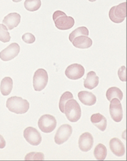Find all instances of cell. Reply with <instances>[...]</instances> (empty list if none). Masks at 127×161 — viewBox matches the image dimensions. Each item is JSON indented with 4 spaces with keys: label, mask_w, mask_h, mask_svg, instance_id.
Listing matches in <instances>:
<instances>
[{
    "label": "cell",
    "mask_w": 127,
    "mask_h": 161,
    "mask_svg": "<svg viewBox=\"0 0 127 161\" xmlns=\"http://www.w3.org/2000/svg\"><path fill=\"white\" fill-rule=\"evenodd\" d=\"M6 108L14 113L25 114L29 110V103L27 100L23 99L20 97L13 96L7 99Z\"/></svg>",
    "instance_id": "1"
},
{
    "label": "cell",
    "mask_w": 127,
    "mask_h": 161,
    "mask_svg": "<svg viewBox=\"0 0 127 161\" xmlns=\"http://www.w3.org/2000/svg\"><path fill=\"white\" fill-rule=\"evenodd\" d=\"M53 21L56 27L60 30H67L71 29L75 24V20L71 16H68L64 12L57 10L53 13Z\"/></svg>",
    "instance_id": "2"
},
{
    "label": "cell",
    "mask_w": 127,
    "mask_h": 161,
    "mask_svg": "<svg viewBox=\"0 0 127 161\" xmlns=\"http://www.w3.org/2000/svg\"><path fill=\"white\" fill-rule=\"evenodd\" d=\"M64 113L67 119L71 122H76L81 118L82 112L79 104L74 98L67 101L65 105Z\"/></svg>",
    "instance_id": "3"
},
{
    "label": "cell",
    "mask_w": 127,
    "mask_h": 161,
    "mask_svg": "<svg viewBox=\"0 0 127 161\" xmlns=\"http://www.w3.org/2000/svg\"><path fill=\"white\" fill-rule=\"evenodd\" d=\"M109 16L111 21L115 23L123 22L126 17V3L124 2L118 6H113L109 10Z\"/></svg>",
    "instance_id": "4"
},
{
    "label": "cell",
    "mask_w": 127,
    "mask_h": 161,
    "mask_svg": "<svg viewBox=\"0 0 127 161\" xmlns=\"http://www.w3.org/2000/svg\"><path fill=\"white\" fill-rule=\"evenodd\" d=\"M49 80L48 74L46 70L39 68L35 72L33 76V88L36 92L43 91L46 87Z\"/></svg>",
    "instance_id": "5"
},
{
    "label": "cell",
    "mask_w": 127,
    "mask_h": 161,
    "mask_svg": "<svg viewBox=\"0 0 127 161\" xmlns=\"http://www.w3.org/2000/svg\"><path fill=\"white\" fill-rule=\"evenodd\" d=\"M57 122L56 118L51 115H43L39 118L38 122L39 130L45 133L52 132L56 129Z\"/></svg>",
    "instance_id": "6"
},
{
    "label": "cell",
    "mask_w": 127,
    "mask_h": 161,
    "mask_svg": "<svg viewBox=\"0 0 127 161\" xmlns=\"http://www.w3.org/2000/svg\"><path fill=\"white\" fill-rule=\"evenodd\" d=\"M72 132H73V128L71 125H68V124L62 125L55 135V142L58 145L64 143L71 136Z\"/></svg>",
    "instance_id": "7"
},
{
    "label": "cell",
    "mask_w": 127,
    "mask_h": 161,
    "mask_svg": "<svg viewBox=\"0 0 127 161\" xmlns=\"http://www.w3.org/2000/svg\"><path fill=\"white\" fill-rule=\"evenodd\" d=\"M109 113L111 118L116 122H121L123 119V107H122L121 102L118 98H113L110 101Z\"/></svg>",
    "instance_id": "8"
},
{
    "label": "cell",
    "mask_w": 127,
    "mask_h": 161,
    "mask_svg": "<svg viewBox=\"0 0 127 161\" xmlns=\"http://www.w3.org/2000/svg\"><path fill=\"white\" fill-rule=\"evenodd\" d=\"M19 52V45L16 43H13L0 52V58L3 61H9L18 56Z\"/></svg>",
    "instance_id": "9"
},
{
    "label": "cell",
    "mask_w": 127,
    "mask_h": 161,
    "mask_svg": "<svg viewBox=\"0 0 127 161\" xmlns=\"http://www.w3.org/2000/svg\"><path fill=\"white\" fill-rule=\"evenodd\" d=\"M23 136L32 146H38L42 142V136L39 132L33 127H27L23 132Z\"/></svg>",
    "instance_id": "10"
},
{
    "label": "cell",
    "mask_w": 127,
    "mask_h": 161,
    "mask_svg": "<svg viewBox=\"0 0 127 161\" xmlns=\"http://www.w3.org/2000/svg\"><path fill=\"white\" fill-rule=\"evenodd\" d=\"M66 76L71 80H78L83 78L85 74V69L81 64H73L66 68Z\"/></svg>",
    "instance_id": "11"
},
{
    "label": "cell",
    "mask_w": 127,
    "mask_h": 161,
    "mask_svg": "<svg viewBox=\"0 0 127 161\" xmlns=\"http://www.w3.org/2000/svg\"><path fill=\"white\" fill-rule=\"evenodd\" d=\"M93 137L89 132H84L82 134L79 139V147L83 152H88L93 148Z\"/></svg>",
    "instance_id": "12"
},
{
    "label": "cell",
    "mask_w": 127,
    "mask_h": 161,
    "mask_svg": "<svg viewBox=\"0 0 127 161\" xmlns=\"http://www.w3.org/2000/svg\"><path fill=\"white\" fill-rule=\"evenodd\" d=\"M20 20H21V16L19 13H12L5 16L3 20V23L8 28V30H12L18 26L20 23Z\"/></svg>",
    "instance_id": "13"
},
{
    "label": "cell",
    "mask_w": 127,
    "mask_h": 161,
    "mask_svg": "<svg viewBox=\"0 0 127 161\" xmlns=\"http://www.w3.org/2000/svg\"><path fill=\"white\" fill-rule=\"evenodd\" d=\"M109 147L112 153L117 157H123L126 153L124 145L118 138H113L110 140Z\"/></svg>",
    "instance_id": "14"
},
{
    "label": "cell",
    "mask_w": 127,
    "mask_h": 161,
    "mask_svg": "<svg viewBox=\"0 0 127 161\" xmlns=\"http://www.w3.org/2000/svg\"><path fill=\"white\" fill-rule=\"evenodd\" d=\"M78 98L83 105H87V106H92L95 105L96 102V95L86 91H82L79 92Z\"/></svg>",
    "instance_id": "15"
},
{
    "label": "cell",
    "mask_w": 127,
    "mask_h": 161,
    "mask_svg": "<svg viewBox=\"0 0 127 161\" xmlns=\"http://www.w3.org/2000/svg\"><path fill=\"white\" fill-rule=\"evenodd\" d=\"M73 46L79 49H88L93 45V40L88 36H79L72 41Z\"/></svg>",
    "instance_id": "16"
},
{
    "label": "cell",
    "mask_w": 127,
    "mask_h": 161,
    "mask_svg": "<svg viewBox=\"0 0 127 161\" xmlns=\"http://www.w3.org/2000/svg\"><path fill=\"white\" fill-rule=\"evenodd\" d=\"M92 123L96 126L100 131H105L107 127V120L104 115H101L100 113H96L92 115L91 118Z\"/></svg>",
    "instance_id": "17"
},
{
    "label": "cell",
    "mask_w": 127,
    "mask_h": 161,
    "mask_svg": "<svg viewBox=\"0 0 127 161\" xmlns=\"http://www.w3.org/2000/svg\"><path fill=\"white\" fill-rule=\"evenodd\" d=\"M99 78L94 71H89L87 74L86 78L84 80V87L89 90H93L98 86Z\"/></svg>",
    "instance_id": "18"
},
{
    "label": "cell",
    "mask_w": 127,
    "mask_h": 161,
    "mask_svg": "<svg viewBox=\"0 0 127 161\" xmlns=\"http://www.w3.org/2000/svg\"><path fill=\"white\" fill-rule=\"evenodd\" d=\"M13 80L9 77H6L3 78L1 81V85H0V92H1L2 95H9L11 93L12 90H13Z\"/></svg>",
    "instance_id": "19"
},
{
    "label": "cell",
    "mask_w": 127,
    "mask_h": 161,
    "mask_svg": "<svg viewBox=\"0 0 127 161\" xmlns=\"http://www.w3.org/2000/svg\"><path fill=\"white\" fill-rule=\"evenodd\" d=\"M106 98L107 99L111 101L113 98H118L119 100L121 101L123 98V92L116 87H112V88H109L106 92Z\"/></svg>",
    "instance_id": "20"
},
{
    "label": "cell",
    "mask_w": 127,
    "mask_h": 161,
    "mask_svg": "<svg viewBox=\"0 0 127 161\" xmlns=\"http://www.w3.org/2000/svg\"><path fill=\"white\" fill-rule=\"evenodd\" d=\"M106 155H107V149H106V147L102 143L98 144L94 150V156L96 160H105Z\"/></svg>",
    "instance_id": "21"
},
{
    "label": "cell",
    "mask_w": 127,
    "mask_h": 161,
    "mask_svg": "<svg viewBox=\"0 0 127 161\" xmlns=\"http://www.w3.org/2000/svg\"><path fill=\"white\" fill-rule=\"evenodd\" d=\"M24 6L29 12L37 11L41 6V0H26Z\"/></svg>",
    "instance_id": "22"
},
{
    "label": "cell",
    "mask_w": 127,
    "mask_h": 161,
    "mask_svg": "<svg viewBox=\"0 0 127 161\" xmlns=\"http://www.w3.org/2000/svg\"><path fill=\"white\" fill-rule=\"evenodd\" d=\"M79 36H89V30L87 28L85 27V26H80V27L77 28L70 33L69 39L72 42L75 38Z\"/></svg>",
    "instance_id": "23"
},
{
    "label": "cell",
    "mask_w": 127,
    "mask_h": 161,
    "mask_svg": "<svg viewBox=\"0 0 127 161\" xmlns=\"http://www.w3.org/2000/svg\"><path fill=\"white\" fill-rule=\"evenodd\" d=\"M72 98H73V94H72L70 92H66L62 95L61 98H60V100H59V109L61 111L62 113H64L65 105H66V103L67 102V101H69V99H72Z\"/></svg>",
    "instance_id": "24"
},
{
    "label": "cell",
    "mask_w": 127,
    "mask_h": 161,
    "mask_svg": "<svg viewBox=\"0 0 127 161\" xmlns=\"http://www.w3.org/2000/svg\"><path fill=\"white\" fill-rule=\"evenodd\" d=\"M11 40L8 28L4 24H0V41L3 43H7Z\"/></svg>",
    "instance_id": "25"
},
{
    "label": "cell",
    "mask_w": 127,
    "mask_h": 161,
    "mask_svg": "<svg viewBox=\"0 0 127 161\" xmlns=\"http://www.w3.org/2000/svg\"><path fill=\"white\" fill-rule=\"evenodd\" d=\"M26 160H44V154L43 153H36L31 152L29 153L25 157Z\"/></svg>",
    "instance_id": "26"
},
{
    "label": "cell",
    "mask_w": 127,
    "mask_h": 161,
    "mask_svg": "<svg viewBox=\"0 0 127 161\" xmlns=\"http://www.w3.org/2000/svg\"><path fill=\"white\" fill-rule=\"evenodd\" d=\"M23 40L26 43H29V44H31V43H33L36 40V37L34 36V35L30 33H26L25 34L23 35Z\"/></svg>",
    "instance_id": "27"
},
{
    "label": "cell",
    "mask_w": 127,
    "mask_h": 161,
    "mask_svg": "<svg viewBox=\"0 0 127 161\" xmlns=\"http://www.w3.org/2000/svg\"><path fill=\"white\" fill-rule=\"evenodd\" d=\"M118 76L122 81H126V67L122 66L118 70Z\"/></svg>",
    "instance_id": "28"
},
{
    "label": "cell",
    "mask_w": 127,
    "mask_h": 161,
    "mask_svg": "<svg viewBox=\"0 0 127 161\" xmlns=\"http://www.w3.org/2000/svg\"><path fill=\"white\" fill-rule=\"evenodd\" d=\"M6 147V140L0 135V149H3Z\"/></svg>",
    "instance_id": "29"
},
{
    "label": "cell",
    "mask_w": 127,
    "mask_h": 161,
    "mask_svg": "<svg viewBox=\"0 0 127 161\" xmlns=\"http://www.w3.org/2000/svg\"><path fill=\"white\" fill-rule=\"evenodd\" d=\"M22 0H13V2H14V3H19V2H21Z\"/></svg>",
    "instance_id": "30"
},
{
    "label": "cell",
    "mask_w": 127,
    "mask_h": 161,
    "mask_svg": "<svg viewBox=\"0 0 127 161\" xmlns=\"http://www.w3.org/2000/svg\"><path fill=\"white\" fill-rule=\"evenodd\" d=\"M89 2H95V1H96V0H89Z\"/></svg>",
    "instance_id": "31"
}]
</instances>
